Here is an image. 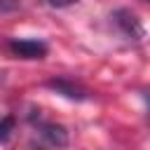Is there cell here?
<instances>
[{
    "label": "cell",
    "mask_w": 150,
    "mask_h": 150,
    "mask_svg": "<svg viewBox=\"0 0 150 150\" xmlns=\"http://www.w3.org/2000/svg\"><path fill=\"white\" fill-rule=\"evenodd\" d=\"M9 52L21 59H45L47 45L35 38H14V40H9Z\"/></svg>",
    "instance_id": "6da1fadb"
},
{
    "label": "cell",
    "mask_w": 150,
    "mask_h": 150,
    "mask_svg": "<svg viewBox=\"0 0 150 150\" xmlns=\"http://www.w3.org/2000/svg\"><path fill=\"white\" fill-rule=\"evenodd\" d=\"M112 21L122 28V33L127 35V38H143V26H141V21L136 19V14H131L129 9H117L115 14H112Z\"/></svg>",
    "instance_id": "7a4b0ae2"
},
{
    "label": "cell",
    "mask_w": 150,
    "mask_h": 150,
    "mask_svg": "<svg viewBox=\"0 0 150 150\" xmlns=\"http://www.w3.org/2000/svg\"><path fill=\"white\" fill-rule=\"evenodd\" d=\"M38 131H40V136H42L47 143H52V145H66V143H68V134H66V129H63L61 124L40 122Z\"/></svg>",
    "instance_id": "3957f363"
},
{
    "label": "cell",
    "mask_w": 150,
    "mask_h": 150,
    "mask_svg": "<svg viewBox=\"0 0 150 150\" xmlns=\"http://www.w3.org/2000/svg\"><path fill=\"white\" fill-rule=\"evenodd\" d=\"M49 87H52L54 91L63 94L66 98H73V101H84V98H87V94H84L80 87H75L73 82H68V80H52Z\"/></svg>",
    "instance_id": "277c9868"
},
{
    "label": "cell",
    "mask_w": 150,
    "mask_h": 150,
    "mask_svg": "<svg viewBox=\"0 0 150 150\" xmlns=\"http://www.w3.org/2000/svg\"><path fill=\"white\" fill-rule=\"evenodd\" d=\"M12 129H14V120H12V117L0 120V143H5V141L12 136Z\"/></svg>",
    "instance_id": "5b68a950"
},
{
    "label": "cell",
    "mask_w": 150,
    "mask_h": 150,
    "mask_svg": "<svg viewBox=\"0 0 150 150\" xmlns=\"http://www.w3.org/2000/svg\"><path fill=\"white\" fill-rule=\"evenodd\" d=\"M49 7H70V5H75V2H80V0H45Z\"/></svg>",
    "instance_id": "8992f818"
}]
</instances>
